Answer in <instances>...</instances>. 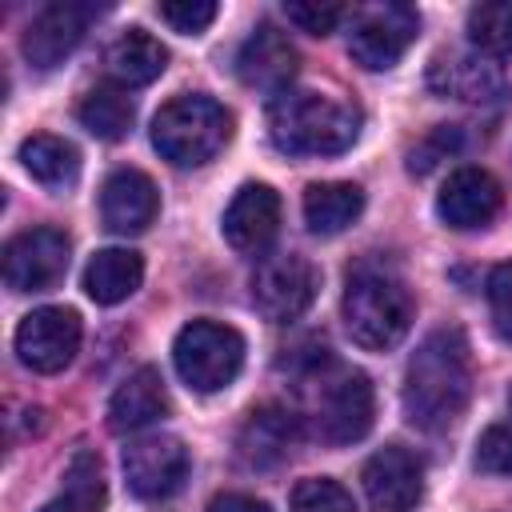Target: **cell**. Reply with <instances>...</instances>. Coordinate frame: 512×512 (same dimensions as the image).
Here are the masks:
<instances>
[{
  "label": "cell",
  "mask_w": 512,
  "mask_h": 512,
  "mask_svg": "<svg viewBox=\"0 0 512 512\" xmlns=\"http://www.w3.org/2000/svg\"><path fill=\"white\" fill-rule=\"evenodd\" d=\"M404 416L408 424L424 428V432H440L448 428L468 396H472V360H468V344L456 328H440L432 336H424V344L412 352L408 368H404Z\"/></svg>",
  "instance_id": "cell-1"
},
{
  "label": "cell",
  "mask_w": 512,
  "mask_h": 512,
  "mask_svg": "<svg viewBox=\"0 0 512 512\" xmlns=\"http://www.w3.org/2000/svg\"><path fill=\"white\" fill-rule=\"evenodd\" d=\"M268 136L288 156H336L356 144L360 112L324 92H280L268 104Z\"/></svg>",
  "instance_id": "cell-2"
},
{
  "label": "cell",
  "mask_w": 512,
  "mask_h": 512,
  "mask_svg": "<svg viewBox=\"0 0 512 512\" xmlns=\"http://www.w3.org/2000/svg\"><path fill=\"white\" fill-rule=\"evenodd\" d=\"M344 328L360 348H392L412 328V292L380 260H364L344 284Z\"/></svg>",
  "instance_id": "cell-3"
},
{
  "label": "cell",
  "mask_w": 512,
  "mask_h": 512,
  "mask_svg": "<svg viewBox=\"0 0 512 512\" xmlns=\"http://www.w3.org/2000/svg\"><path fill=\"white\" fill-rule=\"evenodd\" d=\"M232 136V116L220 100L204 92L172 96L156 116H152V148L176 164V168H196L208 164Z\"/></svg>",
  "instance_id": "cell-4"
},
{
  "label": "cell",
  "mask_w": 512,
  "mask_h": 512,
  "mask_svg": "<svg viewBox=\"0 0 512 512\" xmlns=\"http://www.w3.org/2000/svg\"><path fill=\"white\" fill-rule=\"evenodd\" d=\"M172 364L192 392H220L244 368V336L220 320H192L176 332Z\"/></svg>",
  "instance_id": "cell-5"
},
{
  "label": "cell",
  "mask_w": 512,
  "mask_h": 512,
  "mask_svg": "<svg viewBox=\"0 0 512 512\" xmlns=\"http://www.w3.org/2000/svg\"><path fill=\"white\" fill-rule=\"evenodd\" d=\"M416 32H420V16L412 4L376 0V4H364L348 16V52L360 68L384 72L408 52Z\"/></svg>",
  "instance_id": "cell-6"
},
{
  "label": "cell",
  "mask_w": 512,
  "mask_h": 512,
  "mask_svg": "<svg viewBox=\"0 0 512 512\" xmlns=\"http://www.w3.org/2000/svg\"><path fill=\"white\" fill-rule=\"evenodd\" d=\"M316 284H320V276H316L312 260H304L296 252H276V256H264L252 272V304L264 320L288 324L308 312Z\"/></svg>",
  "instance_id": "cell-7"
},
{
  "label": "cell",
  "mask_w": 512,
  "mask_h": 512,
  "mask_svg": "<svg viewBox=\"0 0 512 512\" xmlns=\"http://www.w3.org/2000/svg\"><path fill=\"white\" fill-rule=\"evenodd\" d=\"M312 416H316L320 440L356 444L372 428V416H376V396H372L368 376L356 372V368H340L328 380H320Z\"/></svg>",
  "instance_id": "cell-8"
},
{
  "label": "cell",
  "mask_w": 512,
  "mask_h": 512,
  "mask_svg": "<svg viewBox=\"0 0 512 512\" xmlns=\"http://www.w3.org/2000/svg\"><path fill=\"white\" fill-rule=\"evenodd\" d=\"M68 236L60 228H28L4 248V284L12 292H48L68 272Z\"/></svg>",
  "instance_id": "cell-9"
},
{
  "label": "cell",
  "mask_w": 512,
  "mask_h": 512,
  "mask_svg": "<svg viewBox=\"0 0 512 512\" xmlns=\"http://www.w3.org/2000/svg\"><path fill=\"white\" fill-rule=\"evenodd\" d=\"M80 348V316L72 308H36L16 328V356L24 368L52 376L72 364Z\"/></svg>",
  "instance_id": "cell-10"
},
{
  "label": "cell",
  "mask_w": 512,
  "mask_h": 512,
  "mask_svg": "<svg viewBox=\"0 0 512 512\" xmlns=\"http://www.w3.org/2000/svg\"><path fill=\"white\" fill-rule=\"evenodd\" d=\"M124 480L140 500H164L172 496L188 476V448L176 436H140L120 456Z\"/></svg>",
  "instance_id": "cell-11"
},
{
  "label": "cell",
  "mask_w": 512,
  "mask_h": 512,
  "mask_svg": "<svg viewBox=\"0 0 512 512\" xmlns=\"http://www.w3.org/2000/svg\"><path fill=\"white\" fill-rule=\"evenodd\" d=\"M360 480L376 512H412L424 496V464L400 444L372 452Z\"/></svg>",
  "instance_id": "cell-12"
},
{
  "label": "cell",
  "mask_w": 512,
  "mask_h": 512,
  "mask_svg": "<svg viewBox=\"0 0 512 512\" xmlns=\"http://www.w3.org/2000/svg\"><path fill=\"white\" fill-rule=\"evenodd\" d=\"M500 208H504V192L496 176H488L484 168H456L436 196V216L456 232L488 228L500 216Z\"/></svg>",
  "instance_id": "cell-13"
},
{
  "label": "cell",
  "mask_w": 512,
  "mask_h": 512,
  "mask_svg": "<svg viewBox=\"0 0 512 512\" xmlns=\"http://www.w3.org/2000/svg\"><path fill=\"white\" fill-rule=\"evenodd\" d=\"M88 8L84 4H72V0H56L48 8H40L32 16V24L24 28V60L32 68H56L64 56L76 52V44L84 40V28H88Z\"/></svg>",
  "instance_id": "cell-14"
},
{
  "label": "cell",
  "mask_w": 512,
  "mask_h": 512,
  "mask_svg": "<svg viewBox=\"0 0 512 512\" xmlns=\"http://www.w3.org/2000/svg\"><path fill=\"white\" fill-rule=\"evenodd\" d=\"M276 232H280V196L268 184H244L224 208V240L236 252L256 256L276 240Z\"/></svg>",
  "instance_id": "cell-15"
},
{
  "label": "cell",
  "mask_w": 512,
  "mask_h": 512,
  "mask_svg": "<svg viewBox=\"0 0 512 512\" xmlns=\"http://www.w3.org/2000/svg\"><path fill=\"white\" fill-rule=\"evenodd\" d=\"M236 76L240 84L256 88V92H288L292 76H296V48L288 44V36L272 24H260L236 52Z\"/></svg>",
  "instance_id": "cell-16"
},
{
  "label": "cell",
  "mask_w": 512,
  "mask_h": 512,
  "mask_svg": "<svg viewBox=\"0 0 512 512\" xmlns=\"http://www.w3.org/2000/svg\"><path fill=\"white\" fill-rule=\"evenodd\" d=\"M160 212V192L140 168H116L100 188V216L112 232H144Z\"/></svg>",
  "instance_id": "cell-17"
},
{
  "label": "cell",
  "mask_w": 512,
  "mask_h": 512,
  "mask_svg": "<svg viewBox=\"0 0 512 512\" xmlns=\"http://www.w3.org/2000/svg\"><path fill=\"white\" fill-rule=\"evenodd\" d=\"M428 84H432V92L452 96V100H468V104H484V100H496L504 92V76L484 52L436 56L428 68Z\"/></svg>",
  "instance_id": "cell-18"
},
{
  "label": "cell",
  "mask_w": 512,
  "mask_h": 512,
  "mask_svg": "<svg viewBox=\"0 0 512 512\" xmlns=\"http://www.w3.org/2000/svg\"><path fill=\"white\" fill-rule=\"evenodd\" d=\"M164 68H168V48L144 28H124L104 52V72L124 92L152 84Z\"/></svg>",
  "instance_id": "cell-19"
},
{
  "label": "cell",
  "mask_w": 512,
  "mask_h": 512,
  "mask_svg": "<svg viewBox=\"0 0 512 512\" xmlns=\"http://www.w3.org/2000/svg\"><path fill=\"white\" fill-rule=\"evenodd\" d=\"M300 440V428H296V416L280 404H260L248 412L244 428H240V456L244 464L252 468H272L280 464Z\"/></svg>",
  "instance_id": "cell-20"
},
{
  "label": "cell",
  "mask_w": 512,
  "mask_h": 512,
  "mask_svg": "<svg viewBox=\"0 0 512 512\" xmlns=\"http://www.w3.org/2000/svg\"><path fill=\"white\" fill-rule=\"evenodd\" d=\"M168 412V392L156 368H136L108 400V428L112 432H140Z\"/></svg>",
  "instance_id": "cell-21"
},
{
  "label": "cell",
  "mask_w": 512,
  "mask_h": 512,
  "mask_svg": "<svg viewBox=\"0 0 512 512\" xmlns=\"http://www.w3.org/2000/svg\"><path fill=\"white\" fill-rule=\"evenodd\" d=\"M364 212V192L360 184L348 180H320L304 188V224L316 236H336L348 224H356V216Z\"/></svg>",
  "instance_id": "cell-22"
},
{
  "label": "cell",
  "mask_w": 512,
  "mask_h": 512,
  "mask_svg": "<svg viewBox=\"0 0 512 512\" xmlns=\"http://www.w3.org/2000/svg\"><path fill=\"white\" fill-rule=\"evenodd\" d=\"M144 280V260L132 248H100L84 264V292L96 304H120L128 300Z\"/></svg>",
  "instance_id": "cell-23"
},
{
  "label": "cell",
  "mask_w": 512,
  "mask_h": 512,
  "mask_svg": "<svg viewBox=\"0 0 512 512\" xmlns=\"http://www.w3.org/2000/svg\"><path fill=\"white\" fill-rule=\"evenodd\" d=\"M20 164H24V172L36 184H44L52 192L72 188L76 176H80V152H76V144H68L64 136H52V132L28 136L20 144Z\"/></svg>",
  "instance_id": "cell-24"
},
{
  "label": "cell",
  "mask_w": 512,
  "mask_h": 512,
  "mask_svg": "<svg viewBox=\"0 0 512 512\" xmlns=\"http://www.w3.org/2000/svg\"><path fill=\"white\" fill-rule=\"evenodd\" d=\"M104 504V464L96 452H76L64 468V492L40 512H100Z\"/></svg>",
  "instance_id": "cell-25"
},
{
  "label": "cell",
  "mask_w": 512,
  "mask_h": 512,
  "mask_svg": "<svg viewBox=\"0 0 512 512\" xmlns=\"http://www.w3.org/2000/svg\"><path fill=\"white\" fill-rule=\"evenodd\" d=\"M80 124L96 136V140H124L128 136V128H132V116H136V108H132V100H128V92L124 88H116V84H96L84 100H80Z\"/></svg>",
  "instance_id": "cell-26"
},
{
  "label": "cell",
  "mask_w": 512,
  "mask_h": 512,
  "mask_svg": "<svg viewBox=\"0 0 512 512\" xmlns=\"http://www.w3.org/2000/svg\"><path fill=\"white\" fill-rule=\"evenodd\" d=\"M468 40L488 60L512 56V0H484L468 12Z\"/></svg>",
  "instance_id": "cell-27"
},
{
  "label": "cell",
  "mask_w": 512,
  "mask_h": 512,
  "mask_svg": "<svg viewBox=\"0 0 512 512\" xmlns=\"http://www.w3.org/2000/svg\"><path fill=\"white\" fill-rule=\"evenodd\" d=\"M292 512H356L344 484L328 476H308L292 488Z\"/></svg>",
  "instance_id": "cell-28"
},
{
  "label": "cell",
  "mask_w": 512,
  "mask_h": 512,
  "mask_svg": "<svg viewBox=\"0 0 512 512\" xmlns=\"http://www.w3.org/2000/svg\"><path fill=\"white\" fill-rule=\"evenodd\" d=\"M284 16H288V24H296L308 36H328L348 16V8L344 4H320V0H288Z\"/></svg>",
  "instance_id": "cell-29"
},
{
  "label": "cell",
  "mask_w": 512,
  "mask_h": 512,
  "mask_svg": "<svg viewBox=\"0 0 512 512\" xmlns=\"http://www.w3.org/2000/svg\"><path fill=\"white\" fill-rule=\"evenodd\" d=\"M476 468L488 476H512V424H492L476 440Z\"/></svg>",
  "instance_id": "cell-30"
},
{
  "label": "cell",
  "mask_w": 512,
  "mask_h": 512,
  "mask_svg": "<svg viewBox=\"0 0 512 512\" xmlns=\"http://www.w3.org/2000/svg\"><path fill=\"white\" fill-rule=\"evenodd\" d=\"M216 4L212 0H164L160 4V20L172 28V32H184V36H196L204 32L212 20H216Z\"/></svg>",
  "instance_id": "cell-31"
},
{
  "label": "cell",
  "mask_w": 512,
  "mask_h": 512,
  "mask_svg": "<svg viewBox=\"0 0 512 512\" xmlns=\"http://www.w3.org/2000/svg\"><path fill=\"white\" fill-rule=\"evenodd\" d=\"M488 312H492V324L504 340H512V264H496L488 272Z\"/></svg>",
  "instance_id": "cell-32"
},
{
  "label": "cell",
  "mask_w": 512,
  "mask_h": 512,
  "mask_svg": "<svg viewBox=\"0 0 512 512\" xmlns=\"http://www.w3.org/2000/svg\"><path fill=\"white\" fill-rule=\"evenodd\" d=\"M452 148H456V128H436L424 144H416V148L408 152V168H412L416 176H424V172H432Z\"/></svg>",
  "instance_id": "cell-33"
},
{
  "label": "cell",
  "mask_w": 512,
  "mask_h": 512,
  "mask_svg": "<svg viewBox=\"0 0 512 512\" xmlns=\"http://www.w3.org/2000/svg\"><path fill=\"white\" fill-rule=\"evenodd\" d=\"M208 512H272V508L264 500H256V496H244V492H220L208 504Z\"/></svg>",
  "instance_id": "cell-34"
},
{
  "label": "cell",
  "mask_w": 512,
  "mask_h": 512,
  "mask_svg": "<svg viewBox=\"0 0 512 512\" xmlns=\"http://www.w3.org/2000/svg\"><path fill=\"white\" fill-rule=\"evenodd\" d=\"M508 400H512V392H508Z\"/></svg>",
  "instance_id": "cell-35"
}]
</instances>
